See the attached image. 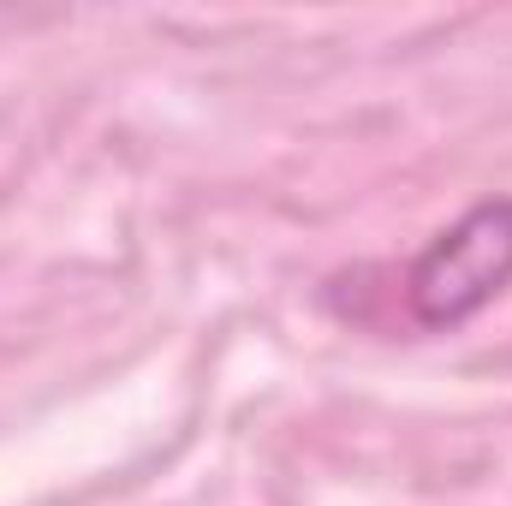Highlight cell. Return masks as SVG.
<instances>
[{"instance_id":"1","label":"cell","mask_w":512,"mask_h":506,"mask_svg":"<svg viewBox=\"0 0 512 506\" xmlns=\"http://www.w3.org/2000/svg\"><path fill=\"white\" fill-rule=\"evenodd\" d=\"M512 292V197H483L459 221H447L423 251L405 262L399 298L411 328L459 334L489 304Z\"/></svg>"}]
</instances>
